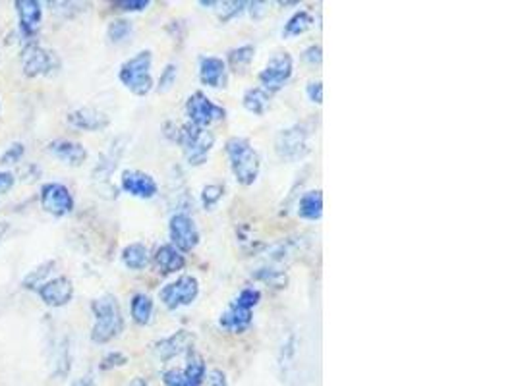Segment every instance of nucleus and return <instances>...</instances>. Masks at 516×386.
I'll return each instance as SVG.
<instances>
[{
  "instance_id": "obj_1",
  "label": "nucleus",
  "mask_w": 516,
  "mask_h": 386,
  "mask_svg": "<svg viewBox=\"0 0 516 386\" xmlns=\"http://www.w3.org/2000/svg\"><path fill=\"white\" fill-rule=\"evenodd\" d=\"M91 309L95 315L91 340L95 344H107L124 331V317H122V311L114 296L99 297L91 304Z\"/></svg>"
},
{
  "instance_id": "obj_2",
  "label": "nucleus",
  "mask_w": 516,
  "mask_h": 386,
  "mask_svg": "<svg viewBox=\"0 0 516 386\" xmlns=\"http://www.w3.org/2000/svg\"><path fill=\"white\" fill-rule=\"evenodd\" d=\"M166 136L176 141L178 145H182L184 149V155H186V160L192 166H200L207 160V155L209 151L213 149L215 143V136L211 131L201 130L198 126L193 124H184V126H176L172 131H165Z\"/></svg>"
},
{
  "instance_id": "obj_3",
  "label": "nucleus",
  "mask_w": 516,
  "mask_h": 386,
  "mask_svg": "<svg viewBox=\"0 0 516 386\" xmlns=\"http://www.w3.org/2000/svg\"><path fill=\"white\" fill-rule=\"evenodd\" d=\"M227 155L236 180L242 186H252L262 168V159L252 143L244 138H230L227 141Z\"/></svg>"
},
{
  "instance_id": "obj_4",
  "label": "nucleus",
  "mask_w": 516,
  "mask_h": 386,
  "mask_svg": "<svg viewBox=\"0 0 516 386\" xmlns=\"http://www.w3.org/2000/svg\"><path fill=\"white\" fill-rule=\"evenodd\" d=\"M313 136V120H306L279 131L275 149L281 159L300 160L310 153V138Z\"/></svg>"
},
{
  "instance_id": "obj_5",
  "label": "nucleus",
  "mask_w": 516,
  "mask_h": 386,
  "mask_svg": "<svg viewBox=\"0 0 516 386\" xmlns=\"http://www.w3.org/2000/svg\"><path fill=\"white\" fill-rule=\"evenodd\" d=\"M151 62V50H141L136 56H131L130 60H126L118 72L120 82L124 83L134 95L144 96L153 89Z\"/></svg>"
},
{
  "instance_id": "obj_6",
  "label": "nucleus",
  "mask_w": 516,
  "mask_h": 386,
  "mask_svg": "<svg viewBox=\"0 0 516 386\" xmlns=\"http://www.w3.org/2000/svg\"><path fill=\"white\" fill-rule=\"evenodd\" d=\"M186 114L190 118V124L198 126L201 130H205L207 126H211L217 120H225L227 111L215 104L205 93L195 91L193 95H190L186 103Z\"/></svg>"
},
{
  "instance_id": "obj_7",
  "label": "nucleus",
  "mask_w": 516,
  "mask_h": 386,
  "mask_svg": "<svg viewBox=\"0 0 516 386\" xmlns=\"http://www.w3.org/2000/svg\"><path fill=\"white\" fill-rule=\"evenodd\" d=\"M200 294V284L193 276H180L178 280L166 284L165 288L158 292L161 302L165 304L166 309H178L182 305H190L195 302Z\"/></svg>"
},
{
  "instance_id": "obj_8",
  "label": "nucleus",
  "mask_w": 516,
  "mask_h": 386,
  "mask_svg": "<svg viewBox=\"0 0 516 386\" xmlns=\"http://www.w3.org/2000/svg\"><path fill=\"white\" fill-rule=\"evenodd\" d=\"M41 207L45 213L60 219L74 211V197L66 186L48 182L41 187Z\"/></svg>"
},
{
  "instance_id": "obj_9",
  "label": "nucleus",
  "mask_w": 516,
  "mask_h": 386,
  "mask_svg": "<svg viewBox=\"0 0 516 386\" xmlns=\"http://www.w3.org/2000/svg\"><path fill=\"white\" fill-rule=\"evenodd\" d=\"M168 230H171L172 246L178 249L180 253L182 251H192L200 243V230H198V226H195V222H193L190 214H172Z\"/></svg>"
},
{
  "instance_id": "obj_10",
  "label": "nucleus",
  "mask_w": 516,
  "mask_h": 386,
  "mask_svg": "<svg viewBox=\"0 0 516 386\" xmlns=\"http://www.w3.org/2000/svg\"><path fill=\"white\" fill-rule=\"evenodd\" d=\"M21 64H23V74L26 76L37 77L50 74L58 66V60H56L55 53L39 47L37 43H31L21 53Z\"/></svg>"
},
{
  "instance_id": "obj_11",
  "label": "nucleus",
  "mask_w": 516,
  "mask_h": 386,
  "mask_svg": "<svg viewBox=\"0 0 516 386\" xmlns=\"http://www.w3.org/2000/svg\"><path fill=\"white\" fill-rule=\"evenodd\" d=\"M292 72H294L292 56L282 53V55L271 58V62L259 72V83H262L263 89H267L269 93H275L289 82Z\"/></svg>"
},
{
  "instance_id": "obj_12",
  "label": "nucleus",
  "mask_w": 516,
  "mask_h": 386,
  "mask_svg": "<svg viewBox=\"0 0 516 386\" xmlns=\"http://www.w3.org/2000/svg\"><path fill=\"white\" fill-rule=\"evenodd\" d=\"M37 292L48 307H64L74 296V286L66 276H56L53 280H45Z\"/></svg>"
},
{
  "instance_id": "obj_13",
  "label": "nucleus",
  "mask_w": 516,
  "mask_h": 386,
  "mask_svg": "<svg viewBox=\"0 0 516 386\" xmlns=\"http://www.w3.org/2000/svg\"><path fill=\"white\" fill-rule=\"evenodd\" d=\"M193 342H195V336H193L192 332L178 331L174 332V334H171V336L158 340L157 344H155V348H153V352H155V355H157L161 361H171L172 358H176L180 353L190 352Z\"/></svg>"
},
{
  "instance_id": "obj_14",
  "label": "nucleus",
  "mask_w": 516,
  "mask_h": 386,
  "mask_svg": "<svg viewBox=\"0 0 516 386\" xmlns=\"http://www.w3.org/2000/svg\"><path fill=\"white\" fill-rule=\"evenodd\" d=\"M122 189L139 199H151L158 193L157 182L153 180L151 174L139 172V170H126L122 174Z\"/></svg>"
},
{
  "instance_id": "obj_15",
  "label": "nucleus",
  "mask_w": 516,
  "mask_h": 386,
  "mask_svg": "<svg viewBox=\"0 0 516 386\" xmlns=\"http://www.w3.org/2000/svg\"><path fill=\"white\" fill-rule=\"evenodd\" d=\"M68 124L83 131H101L110 124V120L104 112L85 106V109H77V111L70 112Z\"/></svg>"
},
{
  "instance_id": "obj_16",
  "label": "nucleus",
  "mask_w": 516,
  "mask_h": 386,
  "mask_svg": "<svg viewBox=\"0 0 516 386\" xmlns=\"http://www.w3.org/2000/svg\"><path fill=\"white\" fill-rule=\"evenodd\" d=\"M200 77L203 85L209 87H225L227 85V62L217 56H203L200 62Z\"/></svg>"
},
{
  "instance_id": "obj_17",
  "label": "nucleus",
  "mask_w": 516,
  "mask_h": 386,
  "mask_svg": "<svg viewBox=\"0 0 516 386\" xmlns=\"http://www.w3.org/2000/svg\"><path fill=\"white\" fill-rule=\"evenodd\" d=\"M48 151L55 155L56 159L64 160L70 166H82L87 159V151L82 143L70 141V139H55L48 143Z\"/></svg>"
},
{
  "instance_id": "obj_18",
  "label": "nucleus",
  "mask_w": 516,
  "mask_h": 386,
  "mask_svg": "<svg viewBox=\"0 0 516 386\" xmlns=\"http://www.w3.org/2000/svg\"><path fill=\"white\" fill-rule=\"evenodd\" d=\"M14 8L18 16H20L21 33L26 35V37H31L39 29V23H41V4L35 2V0H18V2H14Z\"/></svg>"
},
{
  "instance_id": "obj_19",
  "label": "nucleus",
  "mask_w": 516,
  "mask_h": 386,
  "mask_svg": "<svg viewBox=\"0 0 516 386\" xmlns=\"http://www.w3.org/2000/svg\"><path fill=\"white\" fill-rule=\"evenodd\" d=\"M252 311L249 307H244L238 302H232L228 309L220 315V326L230 332H244L252 324Z\"/></svg>"
},
{
  "instance_id": "obj_20",
  "label": "nucleus",
  "mask_w": 516,
  "mask_h": 386,
  "mask_svg": "<svg viewBox=\"0 0 516 386\" xmlns=\"http://www.w3.org/2000/svg\"><path fill=\"white\" fill-rule=\"evenodd\" d=\"M155 265L161 275H172L186 267V257L182 255L172 243H165L155 253Z\"/></svg>"
},
{
  "instance_id": "obj_21",
  "label": "nucleus",
  "mask_w": 516,
  "mask_h": 386,
  "mask_svg": "<svg viewBox=\"0 0 516 386\" xmlns=\"http://www.w3.org/2000/svg\"><path fill=\"white\" fill-rule=\"evenodd\" d=\"M122 153H124V139L120 138L117 141H112L109 149L99 157V162H97L95 170H93L95 180H109L110 174L117 170L118 160L122 157Z\"/></svg>"
},
{
  "instance_id": "obj_22",
  "label": "nucleus",
  "mask_w": 516,
  "mask_h": 386,
  "mask_svg": "<svg viewBox=\"0 0 516 386\" xmlns=\"http://www.w3.org/2000/svg\"><path fill=\"white\" fill-rule=\"evenodd\" d=\"M323 214V195L321 189L306 192L298 199V216L303 221H319Z\"/></svg>"
},
{
  "instance_id": "obj_23",
  "label": "nucleus",
  "mask_w": 516,
  "mask_h": 386,
  "mask_svg": "<svg viewBox=\"0 0 516 386\" xmlns=\"http://www.w3.org/2000/svg\"><path fill=\"white\" fill-rule=\"evenodd\" d=\"M122 263L130 270H144L149 265V249L144 243H130L122 251Z\"/></svg>"
},
{
  "instance_id": "obj_24",
  "label": "nucleus",
  "mask_w": 516,
  "mask_h": 386,
  "mask_svg": "<svg viewBox=\"0 0 516 386\" xmlns=\"http://www.w3.org/2000/svg\"><path fill=\"white\" fill-rule=\"evenodd\" d=\"M271 95L273 93H269L267 89H263L262 85H259V87H252V89L246 91L242 103L246 106V111L254 112V114H263L265 109H267L269 101H271Z\"/></svg>"
},
{
  "instance_id": "obj_25",
  "label": "nucleus",
  "mask_w": 516,
  "mask_h": 386,
  "mask_svg": "<svg viewBox=\"0 0 516 386\" xmlns=\"http://www.w3.org/2000/svg\"><path fill=\"white\" fill-rule=\"evenodd\" d=\"M130 313L138 324H149L153 317V299L147 294H136L130 302Z\"/></svg>"
},
{
  "instance_id": "obj_26",
  "label": "nucleus",
  "mask_w": 516,
  "mask_h": 386,
  "mask_svg": "<svg viewBox=\"0 0 516 386\" xmlns=\"http://www.w3.org/2000/svg\"><path fill=\"white\" fill-rule=\"evenodd\" d=\"M311 23H313V18H311L310 12L308 10H298L296 14L286 21V26L282 29V35L284 37H298V35L306 33L311 28Z\"/></svg>"
},
{
  "instance_id": "obj_27",
  "label": "nucleus",
  "mask_w": 516,
  "mask_h": 386,
  "mask_svg": "<svg viewBox=\"0 0 516 386\" xmlns=\"http://www.w3.org/2000/svg\"><path fill=\"white\" fill-rule=\"evenodd\" d=\"M254 55L255 48L252 45H242V47L232 48L228 53V64H230V68L238 72V70H244L246 66H249V62L254 60Z\"/></svg>"
},
{
  "instance_id": "obj_28",
  "label": "nucleus",
  "mask_w": 516,
  "mask_h": 386,
  "mask_svg": "<svg viewBox=\"0 0 516 386\" xmlns=\"http://www.w3.org/2000/svg\"><path fill=\"white\" fill-rule=\"evenodd\" d=\"M254 278L263 284H269L271 288H276V290L286 288V284H289V276H286V272H282V270H276V269L255 270Z\"/></svg>"
},
{
  "instance_id": "obj_29",
  "label": "nucleus",
  "mask_w": 516,
  "mask_h": 386,
  "mask_svg": "<svg viewBox=\"0 0 516 386\" xmlns=\"http://www.w3.org/2000/svg\"><path fill=\"white\" fill-rule=\"evenodd\" d=\"M205 363H203V359L200 355H192L190 361H188L186 369H184V377L188 379V382L192 386H201L203 379H205Z\"/></svg>"
},
{
  "instance_id": "obj_30",
  "label": "nucleus",
  "mask_w": 516,
  "mask_h": 386,
  "mask_svg": "<svg viewBox=\"0 0 516 386\" xmlns=\"http://www.w3.org/2000/svg\"><path fill=\"white\" fill-rule=\"evenodd\" d=\"M55 269V261H48V263H43L41 267H37L35 270H31L28 276H26V280H23V288H39L43 282H45V278H47L50 272Z\"/></svg>"
},
{
  "instance_id": "obj_31",
  "label": "nucleus",
  "mask_w": 516,
  "mask_h": 386,
  "mask_svg": "<svg viewBox=\"0 0 516 386\" xmlns=\"http://www.w3.org/2000/svg\"><path fill=\"white\" fill-rule=\"evenodd\" d=\"M222 197H225V186L222 184H209L201 192V203L205 209L217 207Z\"/></svg>"
},
{
  "instance_id": "obj_32",
  "label": "nucleus",
  "mask_w": 516,
  "mask_h": 386,
  "mask_svg": "<svg viewBox=\"0 0 516 386\" xmlns=\"http://www.w3.org/2000/svg\"><path fill=\"white\" fill-rule=\"evenodd\" d=\"M131 33V21L128 20H114L109 23L107 35H109L110 43L124 41L126 37Z\"/></svg>"
},
{
  "instance_id": "obj_33",
  "label": "nucleus",
  "mask_w": 516,
  "mask_h": 386,
  "mask_svg": "<svg viewBox=\"0 0 516 386\" xmlns=\"http://www.w3.org/2000/svg\"><path fill=\"white\" fill-rule=\"evenodd\" d=\"M176 64H166L165 70L161 72V77H158V93H166L171 89L174 82H176Z\"/></svg>"
},
{
  "instance_id": "obj_34",
  "label": "nucleus",
  "mask_w": 516,
  "mask_h": 386,
  "mask_svg": "<svg viewBox=\"0 0 516 386\" xmlns=\"http://www.w3.org/2000/svg\"><path fill=\"white\" fill-rule=\"evenodd\" d=\"M259 299H262V292L257 288H254V286L244 288L240 294H238V297H236L238 304H242L244 307H249V309H254L255 305L259 304Z\"/></svg>"
},
{
  "instance_id": "obj_35",
  "label": "nucleus",
  "mask_w": 516,
  "mask_h": 386,
  "mask_svg": "<svg viewBox=\"0 0 516 386\" xmlns=\"http://www.w3.org/2000/svg\"><path fill=\"white\" fill-rule=\"evenodd\" d=\"M110 6L118 12H141L149 6V2L147 0H118V2H112Z\"/></svg>"
},
{
  "instance_id": "obj_36",
  "label": "nucleus",
  "mask_w": 516,
  "mask_h": 386,
  "mask_svg": "<svg viewBox=\"0 0 516 386\" xmlns=\"http://www.w3.org/2000/svg\"><path fill=\"white\" fill-rule=\"evenodd\" d=\"M128 363V358H126L124 353L120 352H110L107 353L103 359H101V363H99V369L101 371H110V369H114V367H122Z\"/></svg>"
},
{
  "instance_id": "obj_37",
  "label": "nucleus",
  "mask_w": 516,
  "mask_h": 386,
  "mask_svg": "<svg viewBox=\"0 0 516 386\" xmlns=\"http://www.w3.org/2000/svg\"><path fill=\"white\" fill-rule=\"evenodd\" d=\"M246 6H248V2H238V0H235V2H227V4H222V12H220V21H230V20H235L236 16H240L244 10H246Z\"/></svg>"
},
{
  "instance_id": "obj_38",
  "label": "nucleus",
  "mask_w": 516,
  "mask_h": 386,
  "mask_svg": "<svg viewBox=\"0 0 516 386\" xmlns=\"http://www.w3.org/2000/svg\"><path fill=\"white\" fill-rule=\"evenodd\" d=\"M23 143H12L0 157V165H16L23 157Z\"/></svg>"
},
{
  "instance_id": "obj_39",
  "label": "nucleus",
  "mask_w": 516,
  "mask_h": 386,
  "mask_svg": "<svg viewBox=\"0 0 516 386\" xmlns=\"http://www.w3.org/2000/svg\"><path fill=\"white\" fill-rule=\"evenodd\" d=\"M70 371V346L64 342L58 350V359H56V375H66Z\"/></svg>"
},
{
  "instance_id": "obj_40",
  "label": "nucleus",
  "mask_w": 516,
  "mask_h": 386,
  "mask_svg": "<svg viewBox=\"0 0 516 386\" xmlns=\"http://www.w3.org/2000/svg\"><path fill=\"white\" fill-rule=\"evenodd\" d=\"M163 382L165 386H192L184 377V373L176 371V369H168L163 373Z\"/></svg>"
},
{
  "instance_id": "obj_41",
  "label": "nucleus",
  "mask_w": 516,
  "mask_h": 386,
  "mask_svg": "<svg viewBox=\"0 0 516 386\" xmlns=\"http://www.w3.org/2000/svg\"><path fill=\"white\" fill-rule=\"evenodd\" d=\"M306 91H308V96H310L313 103L316 104L323 103V83L319 82V79H313V82L308 83Z\"/></svg>"
},
{
  "instance_id": "obj_42",
  "label": "nucleus",
  "mask_w": 516,
  "mask_h": 386,
  "mask_svg": "<svg viewBox=\"0 0 516 386\" xmlns=\"http://www.w3.org/2000/svg\"><path fill=\"white\" fill-rule=\"evenodd\" d=\"M302 58L308 64H321V60H323V50H321L319 45H311L310 48L303 50Z\"/></svg>"
},
{
  "instance_id": "obj_43",
  "label": "nucleus",
  "mask_w": 516,
  "mask_h": 386,
  "mask_svg": "<svg viewBox=\"0 0 516 386\" xmlns=\"http://www.w3.org/2000/svg\"><path fill=\"white\" fill-rule=\"evenodd\" d=\"M14 174L12 172H0V195H4V193H8L10 189H12V186H14Z\"/></svg>"
},
{
  "instance_id": "obj_44",
  "label": "nucleus",
  "mask_w": 516,
  "mask_h": 386,
  "mask_svg": "<svg viewBox=\"0 0 516 386\" xmlns=\"http://www.w3.org/2000/svg\"><path fill=\"white\" fill-rule=\"evenodd\" d=\"M209 386H228L225 373L219 371V369H215V371L209 373Z\"/></svg>"
},
{
  "instance_id": "obj_45",
  "label": "nucleus",
  "mask_w": 516,
  "mask_h": 386,
  "mask_svg": "<svg viewBox=\"0 0 516 386\" xmlns=\"http://www.w3.org/2000/svg\"><path fill=\"white\" fill-rule=\"evenodd\" d=\"M72 386H95V380L91 379V377H82V379H77Z\"/></svg>"
},
{
  "instance_id": "obj_46",
  "label": "nucleus",
  "mask_w": 516,
  "mask_h": 386,
  "mask_svg": "<svg viewBox=\"0 0 516 386\" xmlns=\"http://www.w3.org/2000/svg\"><path fill=\"white\" fill-rule=\"evenodd\" d=\"M130 386H147V380L141 379V377H138V379H134V380H131Z\"/></svg>"
},
{
  "instance_id": "obj_47",
  "label": "nucleus",
  "mask_w": 516,
  "mask_h": 386,
  "mask_svg": "<svg viewBox=\"0 0 516 386\" xmlns=\"http://www.w3.org/2000/svg\"><path fill=\"white\" fill-rule=\"evenodd\" d=\"M6 230H8V224H6V222H0V240L4 238V234H6Z\"/></svg>"
}]
</instances>
